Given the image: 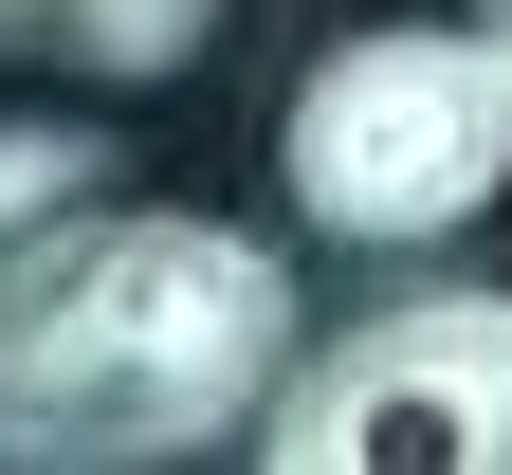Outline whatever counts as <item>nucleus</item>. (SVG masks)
<instances>
[{"label": "nucleus", "mask_w": 512, "mask_h": 475, "mask_svg": "<svg viewBox=\"0 0 512 475\" xmlns=\"http://www.w3.org/2000/svg\"><path fill=\"white\" fill-rule=\"evenodd\" d=\"M293 348H311V293L256 220L92 201L55 256L0 275V475L238 457L256 402L293 384Z\"/></svg>", "instance_id": "obj_1"}, {"label": "nucleus", "mask_w": 512, "mask_h": 475, "mask_svg": "<svg viewBox=\"0 0 512 475\" xmlns=\"http://www.w3.org/2000/svg\"><path fill=\"white\" fill-rule=\"evenodd\" d=\"M275 183L348 256H421V238L494 220V183H512V55H494V19L330 37L293 74V110H275Z\"/></svg>", "instance_id": "obj_2"}, {"label": "nucleus", "mask_w": 512, "mask_h": 475, "mask_svg": "<svg viewBox=\"0 0 512 475\" xmlns=\"http://www.w3.org/2000/svg\"><path fill=\"white\" fill-rule=\"evenodd\" d=\"M275 475H384V457H439V475H512V293H384L366 329L293 348V384L256 402Z\"/></svg>", "instance_id": "obj_3"}, {"label": "nucleus", "mask_w": 512, "mask_h": 475, "mask_svg": "<svg viewBox=\"0 0 512 475\" xmlns=\"http://www.w3.org/2000/svg\"><path fill=\"white\" fill-rule=\"evenodd\" d=\"M220 37V0H0V55L37 74H183Z\"/></svg>", "instance_id": "obj_4"}, {"label": "nucleus", "mask_w": 512, "mask_h": 475, "mask_svg": "<svg viewBox=\"0 0 512 475\" xmlns=\"http://www.w3.org/2000/svg\"><path fill=\"white\" fill-rule=\"evenodd\" d=\"M110 201V128H55V110H0V275L19 256H55Z\"/></svg>", "instance_id": "obj_5"}, {"label": "nucleus", "mask_w": 512, "mask_h": 475, "mask_svg": "<svg viewBox=\"0 0 512 475\" xmlns=\"http://www.w3.org/2000/svg\"><path fill=\"white\" fill-rule=\"evenodd\" d=\"M494 55H512V0H494Z\"/></svg>", "instance_id": "obj_6"}]
</instances>
